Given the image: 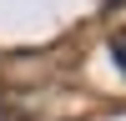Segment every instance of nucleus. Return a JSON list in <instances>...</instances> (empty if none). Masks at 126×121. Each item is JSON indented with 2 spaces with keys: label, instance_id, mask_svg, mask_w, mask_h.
<instances>
[{
  "label": "nucleus",
  "instance_id": "nucleus-1",
  "mask_svg": "<svg viewBox=\"0 0 126 121\" xmlns=\"http://www.w3.org/2000/svg\"><path fill=\"white\" fill-rule=\"evenodd\" d=\"M106 45H111V60H116V71L126 76V30H116V35H111Z\"/></svg>",
  "mask_w": 126,
  "mask_h": 121
}]
</instances>
